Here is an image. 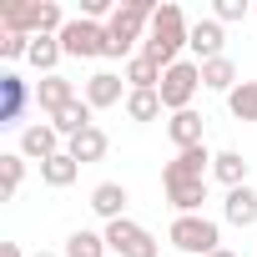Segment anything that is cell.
<instances>
[{"mask_svg": "<svg viewBox=\"0 0 257 257\" xmlns=\"http://www.w3.org/2000/svg\"><path fill=\"white\" fill-rule=\"evenodd\" d=\"M237 86H242V76H237L232 56H217V61H202V91H222V96H232Z\"/></svg>", "mask_w": 257, "mask_h": 257, "instance_id": "cell-17", "label": "cell"}, {"mask_svg": "<svg viewBox=\"0 0 257 257\" xmlns=\"http://www.w3.org/2000/svg\"><path fill=\"white\" fill-rule=\"evenodd\" d=\"M61 142H66V137L56 132L51 121H31L26 132H21V157H26V162H51V157H61V152H66Z\"/></svg>", "mask_w": 257, "mask_h": 257, "instance_id": "cell-11", "label": "cell"}, {"mask_svg": "<svg viewBox=\"0 0 257 257\" xmlns=\"http://www.w3.org/2000/svg\"><path fill=\"white\" fill-rule=\"evenodd\" d=\"M222 46H227V31H222V21H212V16H207V21H197V26H192V41H187V51H192V61H197V66H202V61H217V56H227Z\"/></svg>", "mask_w": 257, "mask_h": 257, "instance_id": "cell-12", "label": "cell"}, {"mask_svg": "<svg viewBox=\"0 0 257 257\" xmlns=\"http://www.w3.org/2000/svg\"><path fill=\"white\" fill-rule=\"evenodd\" d=\"M61 56H66V51H61V41H56V36H36V41H31V56H26V61H31V66H36L41 76H56Z\"/></svg>", "mask_w": 257, "mask_h": 257, "instance_id": "cell-22", "label": "cell"}, {"mask_svg": "<svg viewBox=\"0 0 257 257\" xmlns=\"http://www.w3.org/2000/svg\"><path fill=\"white\" fill-rule=\"evenodd\" d=\"M202 132H207V116H202V111H172V116H167V137H172L177 152L202 147Z\"/></svg>", "mask_w": 257, "mask_h": 257, "instance_id": "cell-14", "label": "cell"}, {"mask_svg": "<svg viewBox=\"0 0 257 257\" xmlns=\"http://www.w3.org/2000/svg\"><path fill=\"white\" fill-rule=\"evenodd\" d=\"M56 41H61V51L76 56V61H96V56H106V26H96V21H86V16L66 21V31H61Z\"/></svg>", "mask_w": 257, "mask_h": 257, "instance_id": "cell-7", "label": "cell"}, {"mask_svg": "<svg viewBox=\"0 0 257 257\" xmlns=\"http://www.w3.org/2000/svg\"><path fill=\"white\" fill-rule=\"evenodd\" d=\"M91 116H96V111L86 106V96H76V101H71V106H66L61 116H51V126H56V132H61V137L71 142V137H81V132H91V126H96Z\"/></svg>", "mask_w": 257, "mask_h": 257, "instance_id": "cell-19", "label": "cell"}, {"mask_svg": "<svg viewBox=\"0 0 257 257\" xmlns=\"http://www.w3.org/2000/svg\"><path fill=\"white\" fill-rule=\"evenodd\" d=\"M187 41H192V26H187L182 6H157V16H152V26H147V41H142V56H152V61L167 71V66L187 61V56H182Z\"/></svg>", "mask_w": 257, "mask_h": 257, "instance_id": "cell-1", "label": "cell"}, {"mask_svg": "<svg viewBox=\"0 0 257 257\" xmlns=\"http://www.w3.org/2000/svg\"><path fill=\"white\" fill-rule=\"evenodd\" d=\"M167 242L177 247V252H187V257H212L217 247H222V227L212 222V217H172V227H167Z\"/></svg>", "mask_w": 257, "mask_h": 257, "instance_id": "cell-4", "label": "cell"}, {"mask_svg": "<svg viewBox=\"0 0 257 257\" xmlns=\"http://www.w3.org/2000/svg\"><path fill=\"white\" fill-rule=\"evenodd\" d=\"M0 257H26V247H21V242H6V247H0Z\"/></svg>", "mask_w": 257, "mask_h": 257, "instance_id": "cell-30", "label": "cell"}, {"mask_svg": "<svg viewBox=\"0 0 257 257\" xmlns=\"http://www.w3.org/2000/svg\"><path fill=\"white\" fill-rule=\"evenodd\" d=\"M106 147H111V142H106V132H101V126H91V132H81V137H71V142H66V152H71L81 167L101 162V157H106Z\"/></svg>", "mask_w": 257, "mask_h": 257, "instance_id": "cell-21", "label": "cell"}, {"mask_svg": "<svg viewBox=\"0 0 257 257\" xmlns=\"http://www.w3.org/2000/svg\"><path fill=\"white\" fill-rule=\"evenodd\" d=\"M162 106H167V116L172 111H192V101H197V91H202V66L187 56V61H177V66H167L162 71Z\"/></svg>", "mask_w": 257, "mask_h": 257, "instance_id": "cell-5", "label": "cell"}, {"mask_svg": "<svg viewBox=\"0 0 257 257\" xmlns=\"http://www.w3.org/2000/svg\"><path fill=\"white\" fill-rule=\"evenodd\" d=\"M247 172H252V162L242 157V152H217L212 157V177L232 192V187H247Z\"/></svg>", "mask_w": 257, "mask_h": 257, "instance_id": "cell-18", "label": "cell"}, {"mask_svg": "<svg viewBox=\"0 0 257 257\" xmlns=\"http://www.w3.org/2000/svg\"><path fill=\"white\" fill-rule=\"evenodd\" d=\"M76 177H81V162H76L71 152H61V157L41 162V182H46V187H71Z\"/></svg>", "mask_w": 257, "mask_h": 257, "instance_id": "cell-23", "label": "cell"}, {"mask_svg": "<svg viewBox=\"0 0 257 257\" xmlns=\"http://www.w3.org/2000/svg\"><path fill=\"white\" fill-rule=\"evenodd\" d=\"M81 96H86L91 111H106V106H126L132 86H126V76H116V71H96V76H86Z\"/></svg>", "mask_w": 257, "mask_h": 257, "instance_id": "cell-9", "label": "cell"}, {"mask_svg": "<svg viewBox=\"0 0 257 257\" xmlns=\"http://www.w3.org/2000/svg\"><path fill=\"white\" fill-rule=\"evenodd\" d=\"M212 21H222V26L247 21V0H217V6H212Z\"/></svg>", "mask_w": 257, "mask_h": 257, "instance_id": "cell-29", "label": "cell"}, {"mask_svg": "<svg viewBox=\"0 0 257 257\" xmlns=\"http://www.w3.org/2000/svg\"><path fill=\"white\" fill-rule=\"evenodd\" d=\"M212 157H217V152H207V142H202V147H187V152H177V157L162 167V182H207V177H212Z\"/></svg>", "mask_w": 257, "mask_h": 257, "instance_id": "cell-10", "label": "cell"}, {"mask_svg": "<svg viewBox=\"0 0 257 257\" xmlns=\"http://www.w3.org/2000/svg\"><path fill=\"white\" fill-rule=\"evenodd\" d=\"M101 232H106V247H111L116 257H157V252H162V242H157V237H152L142 222H132V217L106 222Z\"/></svg>", "mask_w": 257, "mask_h": 257, "instance_id": "cell-6", "label": "cell"}, {"mask_svg": "<svg viewBox=\"0 0 257 257\" xmlns=\"http://www.w3.org/2000/svg\"><path fill=\"white\" fill-rule=\"evenodd\" d=\"M31 257H61V252H31Z\"/></svg>", "mask_w": 257, "mask_h": 257, "instance_id": "cell-32", "label": "cell"}, {"mask_svg": "<svg viewBox=\"0 0 257 257\" xmlns=\"http://www.w3.org/2000/svg\"><path fill=\"white\" fill-rule=\"evenodd\" d=\"M121 76H126L132 91H157V86H162V66H157L152 56H132V61L121 66Z\"/></svg>", "mask_w": 257, "mask_h": 257, "instance_id": "cell-20", "label": "cell"}, {"mask_svg": "<svg viewBox=\"0 0 257 257\" xmlns=\"http://www.w3.org/2000/svg\"><path fill=\"white\" fill-rule=\"evenodd\" d=\"M212 257H237V252H232V247H217V252H212Z\"/></svg>", "mask_w": 257, "mask_h": 257, "instance_id": "cell-31", "label": "cell"}, {"mask_svg": "<svg viewBox=\"0 0 257 257\" xmlns=\"http://www.w3.org/2000/svg\"><path fill=\"white\" fill-rule=\"evenodd\" d=\"M36 101V86L31 81H21L11 66L0 71V126H21V116H26V106ZM26 132V126H21Z\"/></svg>", "mask_w": 257, "mask_h": 257, "instance_id": "cell-8", "label": "cell"}, {"mask_svg": "<svg viewBox=\"0 0 257 257\" xmlns=\"http://www.w3.org/2000/svg\"><path fill=\"white\" fill-rule=\"evenodd\" d=\"M227 111L237 121H257V81H242L232 96H227Z\"/></svg>", "mask_w": 257, "mask_h": 257, "instance_id": "cell-27", "label": "cell"}, {"mask_svg": "<svg viewBox=\"0 0 257 257\" xmlns=\"http://www.w3.org/2000/svg\"><path fill=\"white\" fill-rule=\"evenodd\" d=\"M71 101H76V86H71V81H66L61 71H56V76H41V81H36V111H41V116H61V111H66Z\"/></svg>", "mask_w": 257, "mask_h": 257, "instance_id": "cell-13", "label": "cell"}, {"mask_svg": "<svg viewBox=\"0 0 257 257\" xmlns=\"http://www.w3.org/2000/svg\"><path fill=\"white\" fill-rule=\"evenodd\" d=\"M167 106H162V91H132L126 96V116L132 121H157Z\"/></svg>", "mask_w": 257, "mask_h": 257, "instance_id": "cell-26", "label": "cell"}, {"mask_svg": "<svg viewBox=\"0 0 257 257\" xmlns=\"http://www.w3.org/2000/svg\"><path fill=\"white\" fill-rule=\"evenodd\" d=\"M31 41H36V36H21V31H0V56H6V61H26V56H31Z\"/></svg>", "mask_w": 257, "mask_h": 257, "instance_id": "cell-28", "label": "cell"}, {"mask_svg": "<svg viewBox=\"0 0 257 257\" xmlns=\"http://www.w3.org/2000/svg\"><path fill=\"white\" fill-rule=\"evenodd\" d=\"M106 232H91V227H76L66 237V257H106Z\"/></svg>", "mask_w": 257, "mask_h": 257, "instance_id": "cell-24", "label": "cell"}, {"mask_svg": "<svg viewBox=\"0 0 257 257\" xmlns=\"http://www.w3.org/2000/svg\"><path fill=\"white\" fill-rule=\"evenodd\" d=\"M21 182H26V157L21 152H6V157H0V197H16L21 192Z\"/></svg>", "mask_w": 257, "mask_h": 257, "instance_id": "cell-25", "label": "cell"}, {"mask_svg": "<svg viewBox=\"0 0 257 257\" xmlns=\"http://www.w3.org/2000/svg\"><path fill=\"white\" fill-rule=\"evenodd\" d=\"M152 16H157L152 0H121L116 16L106 21V56H111V61H132V56H142L137 46L147 41Z\"/></svg>", "mask_w": 257, "mask_h": 257, "instance_id": "cell-2", "label": "cell"}, {"mask_svg": "<svg viewBox=\"0 0 257 257\" xmlns=\"http://www.w3.org/2000/svg\"><path fill=\"white\" fill-rule=\"evenodd\" d=\"M126 202H132V192H126L121 182H101V187H91V212H96L101 222H121V217H126Z\"/></svg>", "mask_w": 257, "mask_h": 257, "instance_id": "cell-15", "label": "cell"}, {"mask_svg": "<svg viewBox=\"0 0 257 257\" xmlns=\"http://www.w3.org/2000/svg\"><path fill=\"white\" fill-rule=\"evenodd\" d=\"M0 31H21V36H61L66 11L56 0H36V6H6L0 11Z\"/></svg>", "mask_w": 257, "mask_h": 257, "instance_id": "cell-3", "label": "cell"}, {"mask_svg": "<svg viewBox=\"0 0 257 257\" xmlns=\"http://www.w3.org/2000/svg\"><path fill=\"white\" fill-rule=\"evenodd\" d=\"M222 217L232 222V227H252L257 222V187L247 182V187H232L227 197H222Z\"/></svg>", "mask_w": 257, "mask_h": 257, "instance_id": "cell-16", "label": "cell"}]
</instances>
